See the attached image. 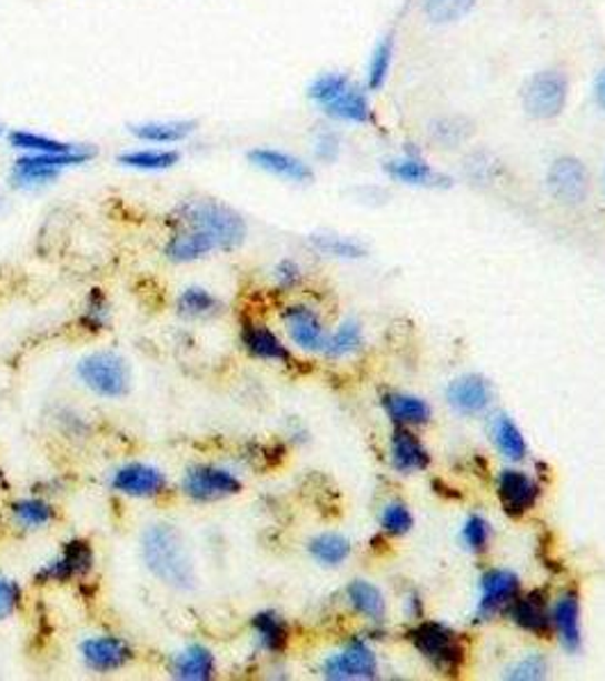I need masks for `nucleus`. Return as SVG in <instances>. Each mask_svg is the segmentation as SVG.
<instances>
[{
  "mask_svg": "<svg viewBox=\"0 0 605 681\" xmlns=\"http://www.w3.org/2000/svg\"><path fill=\"white\" fill-rule=\"evenodd\" d=\"M169 226L173 230L189 228L204 232L215 241L219 252L237 250L248 234V226L244 217L221 200L215 198H189L182 200L169 217Z\"/></svg>",
  "mask_w": 605,
  "mask_h": 681,
  "instance_id": "1",
  "label": "nucleus"
},
{
  "mask_svg": "<svg viewBox=\"0 0 605 681\" xmlns=\"http://www.w3.org/2000/svg\"><path fill=\"white\" fill-rule=\"evenodd\" d=\"M141 557L146 568L160 582L178 591H191L198 582L196 565L182 534L167 522L150 525L141 537Z\"/></svg>",
  "mask_w": 605,
  "mask_h": 681,
  "instance_id": "2",
  "label": "nucleus"
},
{
  "mask_svg": "<svg viewBox=\"0 0 605 681\" xmlns=\"http://www.w3.org/2000/svg\"><path fill=\"white\" fill-rule=\"evenodd\" d=\"M308 98L335 121L358 126L374 123V110L367 93L344 73H321L315 78L308 87Z\"/></svg>",
  "mask_w": 605,
  "mask_h": 681,
  "instance_id": "3",
  "label": "nucleus"
},
{
  "mask_svg": "<svg viewBox=\"0 0 605 681\" xmlns=\"http://www.w3.org/2000/svg\"><path fill=\"white\" fill-rule=\"evenodd\" d=\"M96 157V148L80 146L65 154H19L12 162L10 180L19 189H39L56 182L65 171L89 164Z\"/></svg>",
  "mask_w": 605,
  "mask_h": 681,
  "instance_id": "4",
  "label": "nucleus"
},
{
  "mask_svg": "<svg viewBox=\"0 0 605 681\" xmlns=\"http://www.w3.org/2000/svg\"><path fill=\"white\" fill-rule=\"evenodd\" d=\"M410 643L415 650L444 674H456L465 659V648L460 637L442 622H421L410 632Z\"/></svg>",
  "mask_w": 605,
  "mask_h": 681,
  "instance_id": "5",
  "label": "nucleus"
},
{
  "mask_svg": "<svg viewBox=\"0 0 605 681\" xmlns=\"http://www.w3.org/2000/svg\"><path fill=\"white\" fill-rule=\"evenodd\" d=\"M80 382L100 398H123L130 387L126 361L115 352H91L78 363Z\"/></svg>",
  "mask_w": 605,
  "mask_h": 681,
  "instance_id": "6",
  "label": "nucleus"
},
{
  "mask_svg": "<svg viewBox=\"0 0 605 681\" xmlns=\"http://www.w3.org/2000/svg\"><path fill=\"white\" fill-rule=\"evenodd\" d=\"M569 98V82L561 71H539L524 89V110L539 121L563 114Z\"/></svg>",
  "mask_w": 605,
  "mask_h": 681,
  "instance_id": "7",
  "label": "nucleus"
},
{
  "mask_svg": "<svg viewBox=\"0 0 605 681\" xmlns=\"http://www.w3.org/2000/svg\"><path fill=\"white\" fill-rule=\"evenodd\" d=\"M241 491V480L228 468L200 463L191 465L182 478V493L194 502H217Z\"/></svg>",
  "mask_w": 605,
  "mask_h": 681,
  "instance_id": "8",
  "label": "nucleus"
},
{
  "mask_svg": "<svg viewBox=\"0 0 605 681\" xmlns=\"http://www.w3.org/2000/svg\"><path fill=\"white\" fill-rule=\"evenodd\" d=\"M93 568V548L89 541L73 539L65 543L62 552L58 559H50L37 570V582L39 584H67L71 580L85 578L87 572Z\"/></svg>",
  "mask_w": 605,
  "mask_h": 681,
  "instance_id": "9",
  "label": "nucleus"
},
{
  "mask_svg": "<svg viewBox=\"0 0 605 681\" xmlns=\"http://www.w3.org/2000/svg\"><path fill=\"white\" fill-rule=\"evenodd\" d=\"M321 674L333 681H353V679H376L378 661L371 648L356 639L350 641L341 652L328 657L321 665Z\"/></svg>",
  "mask_w": 605,
  "mask_h": 681,
  "instance_id": "10",
  "label": "nucleus"
},
{
  "mask_svg": "<svg viewBox=\"0 0 605 681\" xmlns=\"http://www.w3.org/2000/svg\"><path fill=\"white\" fill-rule=\"evenodd\" d=\"M548 191L563 204H581L589 191V176L576 157H558L548 169Z\"/></svg>",
  "mask_w": 605,
  "mask_h": 681,
  "instance_id": "11",
  "label": "nucleus"
},
{
  "mask_svg": "<svg viewBox=\"0 0 605 681\" xmlns=\"http://www.w3.org/2000/svg\"><path fill=\"white\" fill-rule=\"evenodd\" d=\"M519 595V578L513 570L494 568L483 574L480 580V600L476 615L478 620H489L498 611L510 607Z\"/></svg>",
  "mask_w": 605,
  "mask_h": 681,
  "instance_id": "12",
  "label": "nucleus"
},
{
  "mask_svg": "<svg viewBox=\"0 0 605 681\" xmlns=\"http://www.w3.org/2000/svg\"><path fill=\"white\" fill-rule=\"evenodd\" d=\"M282 323L289 339L308 352H324L328 334L319 313L308 304H289L282 309Z\"/></svg>",
  "mask_w": 605,
  "mask_h": 681,
  "instance_id": "13",
  "label": "nucleus"
},
{
  "mask_svg": "<svg viewBox=\"0 0 605 681\" xmlns=\"http://www.w3.org/2000/svg\"><path fill=\"white\" fill-rule=\"evenodd\" d=\"M496 493L506 513L519 518L537 504L539 484L530 475H526L524 470L506 468V470H500L496 478Z\"/></svg>",
  "mask_w": 605,
  "mask_h": 681,
  "instance_id": "14",
  "label": "nucleus"
},
{
  "mask_svg": "<svg viewBox=\"0 0 605 681\" xmlns=\"http://www.w3.org/2000/svg\"><path fill=\"white\" fill-rule=\"evenodd\" d=\"M248 162L256 169L282 178L294 184H308L315 180V171L308 162H302L300 157L278 150V148H254L248 150Z\"/></svg>",
  "mask_w": 605,
  "mask_h": 681,
  "instance_id": "15",
  "label": "nucleus"
},
{
  "mask_svg": "<svg viewBox=\"0 0 605 681\" xmlns=\"http://www.w3.org/2000/svg\"><path fill=\"white\" fill-rule=\"evenodd\" d=\"M112 489L128 498H156L167 489V475L148 463H126L112 475Z\"/></svg>",
  "mask_w": 605,
  "mask_h": 681,
  "instance_id": "16",
  "label": "nucleus"
},
{
  "mask_svg": "<svg viewBox=\"0 0 605 681\" xmlns=\"http://www.w3.org/2000/svg\"><path fill=\"white\" fill-rule=\"evenodd\" d=\"M80 657L93 672H117L132 659L130 645L119 637H91L80 643Z\"/></svg>",
  "mask_w": 605,
  "mask_h": 681,
  "instance_id": "17",
  "label": "nucleus"
},
{
  "mask_svg": "<svg viewBox=\"0 0 605 681\" xmlns=\"http://www.w3.org/2000/svg\"><path fill=\"white\" fill-rule=\"evenodd\" d=\"M551 622L563 648L567 652H581L583 627H581V600L574 591H565L551 607Z\"/></svg>",
  "mask_w": 605,
  "mask_h": 681,
  "instance_id": "18",
  "label": "nucleus"
},
{
  "mask_svg": "<svg viewBox=\"0 0 605 681\" xmlns=\"http://www.w3.org/2000/svg\"><path fill=\"white\" fill-rule=\"evenodd\" d=\"M198 130V123L191 119H156V121H139L130 123L128 132L141 143L153 146H176L191 139Z\"/></svg>",
  "mask_w": 605,
  "mask_h": 681,
  "instance_id": "19",
  "label": "nucleus"
},
{
  "mask_svg": "<svg viewBox=\"0 0 605 681\" xmlns=\"http://www.w3.org/2000/svg\"><path fill=\"white\" fill-rule=\"evenodd\" d=\"M389 461L398 473L410 475L430 465V454L410 428H396L389 441Z\"/></svg>",
  "mask_w": 605,
  "mask_h": 681,
  "instance_id": "20",
  "label": "nucleus"
},
{
  "mask_svg": "<svg viewBox=\"0 0 605 681\" xmlns=\"http://www.w3.org/2000/svg\"><path fill=\"white\" fill-rule=\"evenodd\" d=\"M510 618L524 632L539 639H546L553 630L551 604L542 591H533L524 598L517 595V600L510 604Z\"/></svg>",
  "mask_w": 605,
  "mask_h": 681,
  "instance_id": "21",
  "label": "nucleus"
},
{
  "mask_svg": "<svg viewBox=\"0 0 605 681\" xmlns=\"http://www.w3.org/2000/svg\"><path fill=\"white\" fill-rule=\"evenodd\" d=\"M448 404L463 415L483 413L492 402V387L480 375H465L446 389Z\"/></svg>",
  "mask_w": 605,
  "mask_h": 681,
  "instance_id": "22",
  "label": "nucleus"
},
{
  "mask_svg": "<svg viewBox=\"0 0 605 681\" xmlns=\"http://www.w3.org/2000/svg\"><path fill=\"white\" fill-rule=\"evenodd\" d=\"M241 345L244 350L262 361H274V363H289L291 352L289 348L278 339V334L260 323H244L241 328Z\"/></svg>",
  "mask_w": 605,
  "mask_h": 681,
  "instance_id": "23",
  "label": "nucleus"
},
{
  "mask_svg": "<svg viewBox=\"0 0 605 681\" xmlns=\"http://www.w3.org/2000/svg\"><path fill=\"white\" fill-rule=\"evenodd\" d=\"M212 252H219L215 241L208 239L204 232L189 230V228H178L169 237L165 246V257L173 264H191V261L206 259Z\"/></svg>",
  "mask_w": 605,
  "mask_h": 681,
  "instance_id": "24",
  "label": "nucleus"
},
{
  "mask_svg": "<svg viewBox=\"0 0 605 681\" xmlns=\"http://www.w3.org/2000/svg\"><path fill=\"white\" fill-rule=\"evenodd\" d=\"M383 409L396 428H415L430 421V404L417 395L408 393H387L383 398Z\"/></svg>",
  "mask_w": 605,
  "mask_h": 681,
  "instance_id": "25",
  "label": "nucleus"
},
{
  "mask_svg": "<svg viewBox=\"0 0 605 681\" xmlns=\"http://www.w3.org/2000/svg\"><path fill=\"white\" fill-rule=\"evenodd\" d=\"M217 672V659L210 648L194 643L176 654L171 674L180 681H208Z\"/></svg>",
  "mask_w": 605,
  "mask_h": 681,
  "instance_id": "26",
  "label": "nucleus"
},
{
  "mask_svg": "<svg viewBox=\"0 0 605 681\" xmlns=\"http://www.w3.org/2000/svg\"><path fill=\"white\" fill-rule=\"evenodd\" d=\"M117 162L130 171L139 173H162L180 164V152L173 148H135V150H123Z\"/></svg>",
  "mask_w": 605,
  "mask_h": 681,
  "instance_id": "27",
  "label": "nucleus"
},
{
  "mask_svg": "<svg viewBox=\"0 0 605 681\" xmlns=\"http://www.w3.org/2000/svg\"><path fill=\"white\" fill-rule=\"evenodd\" d=\"M389 178H394L400 184H410V187H442L448 184V178L437 173L428 162L419 160L415 154H406L398 157V160H391L387 167Z\"/></svg>",
  "mask_w": 605,
  "mask_h": 681,
  "instance_id": "28",
  "label": "nucleus"
},
{
  "mask_svg": "<svg viewBox=\"0 0 605 681\" xmlns=\"http://www.w3.org/2000/svg\"><path fill=\"white\" fill-rule=\"evenodd\" d=\"M6 139L10 143V148L19 150L21 154H65V152H73L82 146V143L65 141V139L48 137V134L32 132V130H10Z\"/></svg>",
  "mask_w": 605,
  "mask_h": 681,
  "instance_id": "29",
  "label": "nucleus"
},
{
  "mask_svg": "<svg viewBox=\"0 0 605 681\" xmlns=\"http://www.w3.org/2000/svg\"><path fill=\"white\" fill-rule=\"evenodd\" d=\"M260 648L269 654H280L289 643V627L276 611H260L250 620Z\"/></svg>",
  "mask_w": 605,
  "mask_h": 681,
  "instance_id": "30",
  "label": "nucleus"
},
{
  "mask_svg": "<svg viewBox=\"0 0 605 681\" xmlns=\"http://www.w3.org/2000/svg\"><path fill=\"white\" fill-rule=\"evenodd\" d=\"M492 434H494V443L496 448L506 454L510 461H524L528 454V445L526 439L522 434V430L517 428V423L508 415H496L492 423Z\"/></svg>",
  "mask_w": 605,
  "mask_h": 681,
  "instance_id": "31",
  "label": "nucleus"
},
{
  "mask_svg": "<svg viewBox=\"0 0 605 681\" xmlns=\"http://www.w3.org/2000/svg\"><path fill=\"white\" fill-rule=\"evenodd\" d=\"M346 598H348L350 607L356 609L360 615H365L367 620L380 622L385 618V598L374 584H369L365 580L350 582L348 589H346Z\"/></svg>",
  "mask_w": 605,
  "mask_h": 681,
  "instance_id": "32",
  "label": "nucleus"
},
{
  "mask_svg": "<svg viewBox=\"0 0 605 681\" xmlns=\"http://www.w3.org/2000/svg\"><path fill=\"white\" fill-rule=\"evenodd\" d=\"M12 518L23 530H39L56 520V509L41 498H23L12 504Z\"/></svg>",
  "mask_w": 605,
  "mask_h": 681,
  "instance_id": "33",
  "label": "nucleus"
},
{
  "mask_svg": "<svg viewBox=\"0 0 605 681\" xmlns=\"http://www.w3.org/2000/svg\"><path fill=\"white\" fill-rule=\"evenodd\" d=\"M365 345V334H363V328L360 323L356 321H346L341 323L326 341V348H324V354L328 359H344V357H350L360 352Z\"/></svg>",
  "mask_w": 605,
  "mask_h": 681,
  "instance_id": "34",
  "label": "nucleus"
},
{
  "mask_svg": "<svg viewBox=\"0 0 605 681\" xmlns=\"http://www.w3.org/2000/svg\"><path fill=\"white\" fill-rule=\"evenodd\" d=\"M308 552L321 565H341L350 557V541L341 534H319L308 543Z\"/></svg>",
  "mask_w": 605,
  "mask_h": 681,
  "instance_id": "35",
  "label": "nucleus"
},
{
  "mask_svg": "<svg viewBox=\"0 0 605 681\" xmlns=\"http://www.w3.org/2000/svg\"><path fill=\"white\" fill-rule=\"evenodd\" d=\"M178 311L187 319H206L219 311V300L204 287H187L178 296Z\"/></svg>",
  "mask_w": 605,
  "mask_h": 681,
  "instance_id": "36",
  "label": "nucleus"
},
{
  "mask_svg": "<svg viewBox=\"0 0 605 681\" xmlns=\"http://www.w3.org/2000/svg\"><path fill=\"white\" fill-rule=\"evenodd\" d=\"M478 0H421V10L428 21L446 26L465 19Z\"/></svg>",
  "mask_w": 605,
  "mask_h": 681,
  "instance_id": "37",
  "label": "nucleus"
},
{
  "mask_svg": "<svg viewBox=\"0 0 605 681\" xmlns=\"http://www.w3.org/2000/svg\"><path fill=\"white\" fill-rule=\"evenodd\" d=\"M310 246L317 252L326 257H335V259H360L367 254L363 243H358L356 239L339 237V234H313Z\"/></svg>",
  "mask_w": 605,
  "mask_h": 681,
  "instance_id": "38",
  "label": "nucleus"
},
{
  "mask_svg": "<svg viewBox=\"0 0 605 681\" xmlns=\"http://www.w3.org/2000/svg\"><path fill=\"white\" fill-rule=\"evenodd\" d=\"M391 60H394V39L387 34L374 50L369 69H367V87L371 91H380L389 78L391 71Z\"/></svg>",
  "mask_w": 605,
  "mask_h": 681,
  "instance_id": "39",
  "label": "nucleus"
},
{
  "mask_svg": "<svg viewBox=\"0 0 605 681\" xmlns=\"http://www.w3.org/2000/svg\"><path fill=\"white\" fill-rule=\"evenodd\" d=\"M110 323V304L100 289H93L87 298V309L82 313V326L91 332L106 330Z\"/></svg>",
  "mask_w": 605,
  "mask_h": 681,
  "instance_id": "40",
  "label": "nucleus"
},
{
  "mask_svg": "<svg viewBox=\"0 0 605 681\" xmlns=\"http://www.w3.org/2000/svg\"><path fill=\"white\" fill-rule=\"evenodd\" d=\"M415 525V518L410 513V509L406 504L400 502H389L385 509H383V515H380V528L391 534V537H403L408 534Z\"/></svg>",
  "mask_w": 605,
  "mask_h": 681,
  "instance_id": "41",
  "label": "nucleus"
},
{
  "mask_svg": "<svg viewBox=\"0 0 605 681\" xmlns=\"http://www.w3.org/2000/svg\"><path fill=\"white\" fill-rule=\"evenodd\" d=\"M492 539V525L483 518V515H469V520L465 522L463 528V543L467 550L480 554L487 550Z\"/></svg>",
  "mask_w": 605,
  "mask_h": 681,
  "instance_id": "42",
  "label": "nucleus"
},
{
  "mask_svg": "<svg viewBox=\"0 0 605 681\" xmlns=\"http://www.w3.org/2000/svg\"><path fill=\"white\" fill-rule=\"evenodd\" d=\"M21 598H23V591H21L19 582L0 574V620H8L17 613V609L21 604Z\"/></svg>",
  "mask_w": 605,
  "mask_h": 681,
  "instance_id": "43",
  "label": "nucleus"
},
{
  "mask_svg": "<svg viewBox=\"0 0 605 681\" xmlns=\"http://www.w3.org/2000/svg\"><path fill=\"white\" fill-rule=\"evenodd\" d=\"M506 677L515 681H539L546 677V659L539 654H530L519 661Z\"/></svg>",
  "mask_w": 605,
  "mask_h": 681,
  "instance_id": "44",
  "label": "nucleus"
},
{
  "mask_svg": "<svg viewBox=\"0 0 605 681\" xmlns=\"http://www.w3.org/2000/svg\"><path fill=\"white\" fill-rule=\"evenodd\" d=\"M339 150H341V146H339L337 132L324 130V132L317 134V139H315V157H317L319 162L333 164L337 157H339Z\"/></svg>",
  "mask_w": 605,
  "mask_h": 681,
  "instance_id": "45",
  "label": "nucleus"
},
{
  "mask_svg": "<svg viewBox=\"0 0 605 681\" xmlns=\"http://www.w3.org/2000/svg\"><path fill=\"white\" fill-rule=\"evenodd\" d=\"M274 278H276V284L285 291L294 289L300 284L302 280V269L298 267V261L294 259H282L280 264L274 269Z\"/></svg>",
  "mask_w": 605,
  "mask_h": 681,
  "instance_id": "46",
  "label": "nucleus"
},
{
  "mask_svg": "<svg viewBox=\"0 0 605 681\" xmlns=\"http://www.w3.org/2000/svg\"><path fill=\"white\" fill-rule=\"evenodd\" d=\"M463 130L469 132V128H463V121L453 119V121H439L435 128H433V134L439 143H458L463 141L467 134H463Z\"/></svg>",
  "mask_w": 605,
  "mask_h": 681,
  "instance_id": "47",
  "label": "nucleus"
},
{
  "mask_svg": "<svg viewBox=\"0 0 605 681\" xmlns=\"http://www.w3.org/2000/svg\"><path fill=\"white\" fill-rule=\"evenodd\" d=\"M596 100L601 104V110H605V69L596 78Z\"/></svg>",
  "mask_w": 605,
  "mask_h": 681,
  "instance_id": "48",
  "label": "nucleus"
},
{
  "mask_svg": "<svg viewBox=\"0 0 605 681\" xmlns=\"http://www.w3.org/2000/svg\"><path fill=\"white\" fill-rule=\"evenodd\" d=\"M8 132H10V130H8V128H6L3 123H0V139H3V137H8Z\"/></svg>",
  "mask_w": 605,
  "mask_h": 681,
  "instance_id": "49",
  "label": "nucleus"
},
{
  "mask_svg": "<svg viewBox=\"0 0 605 681\" xmlns=\"http://www.w3.org/2000/svg\"><path fill=\"white\" fill-rule=\"evenodd\" d=\"M0 484H3V482H0Z\"/></svg>",
  "mask_w": 605,
  "mask_h": 681,
  "instance_id": "50",
  "label": "nucleus"
}]
</instances>
